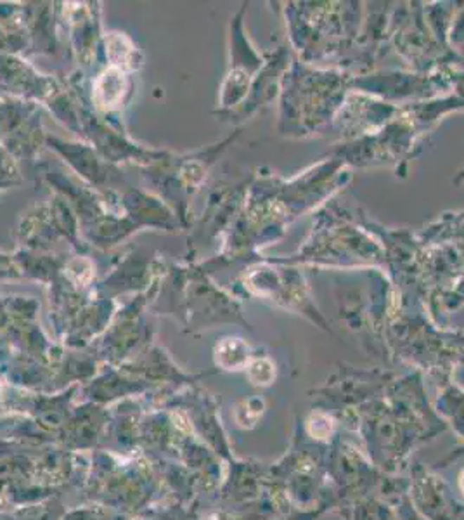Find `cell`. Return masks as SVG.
I'll return each instance as SVG.
<instances>
[{
  "mask_svg": "<svg viewBox=\"0 0 464 520\" xmlns=\"http://www.w3.org/2000/svg\"><path fill=\"white\" fill-rule=\"evenodd\" d=\"M248 375L255 385H271L276 379V368L269 359H255L250 364Z\"/></svg>",
  "mask_w": 464,
  "mask_h": 520,
  "instance_id": "4",
  "label": "cell"
},
{
  "mask_svg": "<svg viewBox=\"0 0 464 520\" xmlns=\"http://www.w3.org/2000/svg\"><path fill=\"white\" fill-rule=\"evenodd\" d=\"M262 411H264V402L258 399L241 402L236 407V421L243 429H252L262 417Z\"/></svg>",
  "mask_w": 464,
  "mask_h": 520,
  "instance_id": "3",
  "label": "cell"
},
{
  "mask_svg": "<svg viewBox=\"0 0 464 520\" xmlns=\"http://www.w3.org/2000/svg\"><path fill=\"white\" fill-rule=\"evenodd\" d=\"M307 430H309V433L314 439L326 440L335 432V420L329 414L323 413V411H317L307 421Z\"/></svg>",
  "mask_w": 464,
  "mask_h": 520,
  "instance_id": "2",
  "label": "cell"
},
{
  "mask_svg": "<svg viewBox=\"0 0 464 520\" xmlns=\"http://www.w3.org/2000/svg\"><path fill=\"white\" fill-rule=\"evenodd\" d=\"M250 359V347L239 338H227L217 347V362L226 369H241Z\"/></svg>",
  "mask_w": 464,
  "mask_h": 520,
  "instance_id": "1",
  "label": "cell"
},
{
  "mask_svg": "<svg viewBox=\"0 0 464 520\" xmlns=\"http://www.w3.org/2000/svg\"><path fill=\"white\" fill-rule=\"evenodd\" d=\"M459 486H461V491L464 493V472L461 475V481H459Z\"/></svg>",
  "mask_w": 464,
  "mask_h": 520,
  "instance_id": "5",
  "label": "cell"
}]
</instances>
